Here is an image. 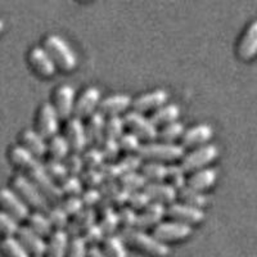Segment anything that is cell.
<instances>
[{
    "mask_svg": "<svg viewBox=\"0 0 257 257\" xmlns=\"http://www.w3.org/2000/svg\"><path fill=\"white\" fill-rule=\"evenodd\" d=\"M63 197H81L85 190V185L82 184L80 176H67L59 184Z\"/></svg>",
    "mask_w": 257,
    "mask_h": 257,
    "instance_id": "39",
    "label": "cell"
},
{
    "mask_svg": "<svg viewBox=\"0 0 257 257\" xmlns=\"http://www.w3.org/2000/svg\"><path fill=\"white\" fill-rule=\"evenodd\" d=\"M188 176L185 170L180 166V165H167V175H166V183L171 187L175 188L176 190H180L187 185Z\"/></svg>",
    "mask_w": 257,
    "mask_h": 257,
    "instance_id": "37",
    "label": "cell"
},
{
    "mask_svg": "<svg viewBox=\"0 0 257 257\" xmlns=\"http://www.w3.org/2000/svg\"><path fill=\"white\" fill-rule=\"evenodd\" d=\"M152 234L157 239L164 243L171 242H181L185 240L193 234V226L181 222L169 220V221H162L158 224L156 228H153Z\"/></svg>",
    "mask_w": 257,
    "mask_h": 257,
    "instance_id": "8",
    "label": "cell"
},
{
    "mask_svg": "<svg viewBox=\"0 0 257 257\" xmlns=\"http://www.w3.org/2000/svg\"><path fill=\"white\" fill-rule=\"evenodd\" d=\"M9 160L17 169L32 181L41 192L44 193L48 201L53 205H59L63 199V193L58 184L50 179L45 170L44 164L39 158L27 152L24 147L15 146L9 151Z\"/></svg>",
    "mask_w": 257,
    "mask_h": 257,
    "instance_id": "1",
    "label": "cell"
},
{
    "mask_svg": "<svg viewBox=\"0 0 257 257\" xmlns=\"http://www.w3.org/2000/svg\"><path fill=\"white\" fill-rule=\"evenodd\" d=\"M123 122L128 133L137 135L147 143L155 142L158 137V128L153 125L151 118L137 111H130L123 116Z\"/></svg>",
    "mask_w": 257,
    "mask_h": 257,
    "instance_id": "7",
    "label": "cell"
},
{
    "mask_svg": "<svg viewBox=\"0 0 257 257\" xmlns=\"http://www.w3.org/2000/svg\"><path fill=\"white\" fill-rule=\"evenodd\" d=\"M71 237L66 230H54L48 238L45 257H66Z\"/></svg>",
    "mask_w": 257,
    "mask_h": 257,
    "instance_id": "27",
    "label": "cell"
},
{
    "mask_svg": "<svg viewBox=\"0 0 257 257\" xmlns=\"http://www.w3.org/2000/svg\"><path fill=\"white\" fill-rule=\"evenodd\" d=\"M130 107H133L132 96L126 94H113L100 100L98 112H100L104 117L120 116Z\"/></svg>",
    "mask_w": 257,
    "mask_h": 257,
    "instance_id": "20",
    "label": "cell"
},
{
    "mask_svg": "<svg viewBox=\"0 0 257 257\" xmlns=\"http://www.w3.org/2000/svg\"><path fill=\"white\" fill-rule=\"evenodd\" d=\"M169 100V93L165 89H155L152 91L144 93L133 99V108L139 113L158 109L160 107L165 105Z\"/></svg>",
    "mask_w": 257,
    "mask_h": 257,
    "instance_id": "16",
    "label": "cell"
},
{
    "mask_svg": "<svg viewBox=\"0 0 257 257\" xmlns=\"http://www.w3.org/2000/svg\"><path fill=\"white\" fill-rule=\"evenodd\" d=\"M21 147H24L27 152L35 156L36 158H43L45 155H48V143L47 139L41 137L36 130L34 128H26L21 133L20 137Z\"/></svg>",
    "mask_w": 257,
    "mask_h": 257,
    "instance_id": "22",
    "label": "cell"
},
{
    "mask_svg": "<svg viewBox=\"0 0 257 257\" xmlns=\"http://www.w3.org/2000/svg\"><path fill=\"white\" fill-rule=\"evenodd\" d=\"M102 198L103 196L99 188H85L84 193L81 194V199L85 208H94L95 210L96 206L99 205L100 201H102Z\"/></svg>",
    "mask_w": 257,
    "mask_h": 257,
    "instance_id": "54",
    "label": "cell"
},
{
    "mask_svg": "<svg viewBox=\"0 0 257 257\" xmlns=\"http://www.w3.org/2000/svg\"><path fill=\"white\" fill-rule=\"evenodd\" d=\"M71 147L64 135L57 134L48 142V155L50 160L64 161L70 156Z\"/></svg>",
    "mask_w": 257,
    "mask_h": 257,
    "instance_id": "31",
    "label": "cell"
},
{
    "mask_svg": "<svg viewBox=\"0 0 257 257\" xmlns=\"http://www.w3.org/2000/svg\"><path fill=\"white\" fill-rule=\"evenodd\" d=\"M12 189L29 206V208L43 213L49 211L50 202L44 196V193L22 174H18L12 179Z\"/></svg>",
    "mask_w": 257,
    "mask_h": 257,
    "instance_id": "4",
    "label": "cell"
},
{
    "mask_svg": "<svg viewBox=\"0 0 257 257\" xmlns=\"http://www.w3.org/2000/svg\"><path fill=\"white\" fill-rule=\"evenodd\" d=\"M103 176H104V181H118V179L122 176L120 169L117 166V162H105L102 167H100Z\"/></svg>",
    "mask_w": 257,
    "mask_h": 257,
    "instance_id": "56",
    "label": "cell"
},
{
    "mask_svg": "<svg viewBox=\"0 0 257 257\" xmlns=\"http://www.w3.org/2000/svg\"><path fill=\"white\" fill-rule=\"evenodd\" d=\"M138 155L143 160L165 164V162H175L183 160L185 156V148L181 144L176 143L151 142L143 144Z\"/></svg>",
    "mask_w": 257,
    "mask_h": 257,
    "instance_id": "5",
    "label": "cell"
},
{
    "mask_svg": "<svg viewBox=\"0 0 257 257\" xmlns=\"http://www.w3.org/2000/svg\"><path fill=\"white\" fill-rule=\"evenodd\" d=\"M107 257H128L127 244L120 234L107 235L100 245Z\"/></svg>",
    "mask_w": 257,
    "mask_h": 257,
    "instance_id": "30",
    "label": "cell"
},
{
    "mask_svg": "<svg viewBox=\"0 0 257 257\" xmlns=\"http://www.w3.org/2000/svg\"><path fill=\"white\" fill-rule=\"evenodd\" d=\"M26 221L27 226L43 238H49L53 234V231H54V228L50 224L47 213L34 211V212L30 213V216L27 217Z\"/></svg>",
    "mask_w": 257,
    "mask_h": 257,
    "instance_id": "29",
    "label": "cell"
},
{
    "mask_svg": "<svg viewBox=\"0 0 257 257\" xmlns=\"http://www.w3.org/2000/svg\"><path fill=\"white\" fill-rule=\"evenodd\" d=\"M16 238L20 240L21 244L24 245L31 257L45 256L47 240H45V238L36 234L35 231H32L29 226H21Z\"/></svg>",
    "mask_w": 257,
    "mask_h": 257,
    "instance_id": "19",
    "label": "cell"
},
{
    "mask_svg": "<svg viewBox=\"0 0 257 257\" xmlns=\"http://www.w3.org/2000/svg\"><path fill=\"white\" fill-rule=\"evenodd\" d=\"M80 179L85 188H100L104 183V176L102 171L96 169H85Z\"/></svg>",
    "mask_w": 257,
    "mask_h": 257,
    "instance_id": "48",
    "label": "cell"
},
{
    "mask_svg": "<svg viewBox=\"0 0 257 257\" xmlns=\"http://www.w3.org/2000/svg\"><path fill=\"white\" fill-rule=\"evenodd\" d=\"M59 206L70 217H75L85 208L81 197H63Z\"/></svg>",
    "mask_w": 257,
    "mask_h": 257,
    "instance_id": "50",
    "label": "cell"
},
{
    "mask_svg": "<svg viewBox=\"0 0 257 257\" xmlns=\"http://www.w3.org/2000/svg\"><path fill=\"white\" fill-rule=\"evenodd\" d=\"M178 197L181 199L183 203L185 205H189L193 206V207H197V208H202L205 207L207 205V196H206L203 192H199V190L193 189V188H189L185 185L183 189H180L178 192Z\"/></svg>",
    "mask_w": 257,
    "mask_h": 257,
    "instance_id": "33",
    "label": "cell"
},
{
    "mask_svg": "<svg viewBox=\"0 0 257 257\" xmlns=\"http://www.w3.org/2000/svg\"><path fill=\"white\" fill-rule=\"evenodd\" d=\"M166 216L170 220L193 226L201 224L205 220V211L202 208L185 205L183 202H174L173 205L167 206Z\"/></svg>",
    "mask_w": 257,
    "mask_h": 257,
    "instance_id": "12",
    "label": "cell"
},
{
    "mask_svg": "<svg viewBox=\"0 0 257 257\" xmlns=\"http://www.w3.org/2000/svg\"><path fill=\"white\" fill-rule=\"evenodd\" d=\"M219 148L215 144H206L192 149L189 153H185L184 158L181 160L180 166L185 170V173H194L197 170L208 167L213 161L219 157Z\"/></svg>",
    "mask_w": 257,
    "mask_h": 257,
    "instance_id": "6",
    "label": "cell"
},
{
    "mask_svg": "<svg viewBox=\"0 0 257 257\" xmlns=\"http://www.w3.org/2000/svg\"><path fill=\"white\" fill-rule=\"evenodd\" d=\"M148 183L149 181L147 180L146 176L142 173H139V171L138 173L125 174V175H122L118 179L120 187L130 193L138 192V190H144Z\"/></svg>",
    "mask_w": 257,
    "mask_h": 257,
    "instance_id": "35",
    "label": "cell"
},
{
    "mask_svg": "<svg viewBox=\"0 0 257 257\" xmlns=\"http://www.w3.org/2000/svg\"><path fill=\"white\" fill-rule=\"evenodd\" d=\"M100 96H102V93L96 86H88L86 89H84L76 99L73 116L80 120H84V118L88 120L91 114L98 112L100 100H102Z\"/></svg>",
    "mask_w": 257,
    "mask_h": 257,
    "instance_id": "13",
    "label": "cell"
},
{
    "mask_svg": "<svg viewBox=\"0 0 257 257\" xmlns=\"http://www.w3.org/2000/svg\"><path fill=\"white\" fill-rule=\"evenodd\" d=\"M118 143H120L121 152L126 153V155H138L139 151H141L142 146L141 139L137 137L133 133H125L122 137L118 139Z\"/></svg>",
    "mask_w": 257,
    "mask_h": 257,
    "instance_id": "46",
    "label": "cell"
},
{
    "mask_svg": "<svg viewBox=\"0 0 257 257\" xmlns=\"http://www.w3.org/2000/svg\"><path fill=\"white\" fill-rule=\"evenodd\" d=\"M0 254L2 257H31L16 237L0 240Z\"/></svg>",
    "mask_w": 257,
    "mask_h": 257,
    "instance_id": "34",
    "label": "cell"
},
{
    "mask_svg": "<svg viewBox=\"0 0 257 257\" xmlns=\"http://www.w3.org/2000/svg\"><path fill=\"white\" fill-rule=\"evenodd\" d=\"M213 137V128L208 123H197L187 128L181 138V146L184 148H198L206 146Z\"/></svg>",
    "mask_w": 257,
    "mask_h": 257,
    "instance_id": "17",
    "label": "cell"
},
{
    "mask_svg": "<svg viewBox=\"0 0 257 257\" xmlns=\"http://www.w3.org/2000/svg\"><path fill=\"white\" fill-rule=\"evenodd\" d=\"M121 189L118 181H104L102 184V187L99 188L100 193L104 199H108L109 202H112V199L114 198L118 190ZM113 205V203H112Z\"/></svg>",
    "mask_w": 257,
    "mask_h": 257,
    "instance_id": "57",
    "label": "cell"
},
{
    "mask_svg": "<svg viewBox=\"0 0 257 257\" xmlns=\"http://www.w3.org/2000/svg\"><path fill=\"white\" fill-rule=\"evenodd\" d=\"M85 132L88 138V146L100 148L105 139V117L100 112H95L85 123Z\"/></svg>",
    "mask_w": 257,
    "mask_h": 257,
    "instance_id": "23",
    "label": "cell"
},
{
    "mask_svg": "<svg viewBox=\"0 0 257 257\" xmlns=\"http://www.w3.org/2000/svg\"><path fill=\"white\" fill-rule=\"evenodd\" d=\"M45 166V170H47L48 175L50 176V179H52L56 184H61L62 181L64 180V179L67 178L68 175V171L67 169H66V165H64L63 161H56V160H48L47 162L44 164Z\"/></svg>",
    "mask_w": 257,
    "mask_h": 257,
    "instance_id": "42",
    "label": "cell"
},
{
    "mask_svg": "<svg viewBox=\"0 0 257 257\" xmlns=\"http://www.w3.org/2000/svg\"><path fill=\"white\" fill-rule=\"evenodd\" d=\"M144 190L151 197L152 202H158V203L165 205L166 207L173 205L174 202H176V198H178V190L170 184H167L166 181L148 183Z\"/></svg>",
    "mask_w": 257,
    "mask_h": 257,
    "instance_id": "24",
    "label": "cell"
},
{
    "mask_svg": "<svg viewBox=\"0 0 257 257\" xmlns=\"http://www.w3.org/2000/svg\"><path fill=\"white\" fill-rule=\"evenodd\" d=\"M63 135L67 139L73 153L82 155L85 152V149L88 147V138H86L85 123L82 122V120L75 116L71 117L70 120L66 121Z\"/></svg>",
    "mask_w": 257,
    "mask_h": 257,
    "instance_id": "14",
    "label": "cell"
},
{
    "mask_svg": "<svg viewBox=\"0 0 257 257\" xmlns=\"http://www.w3.org/2000/svg\"><path fill=\"white\" fill-rule=\"evenodd\" d=\"M100 149H102L103 155H104L105 160L108 161H113L116 160L117 156L120 155L121 148H120V143L116 139H108V138H105L104 142L100 146Z\"/></svg>",
    "mask_w": 257,
    "mask_h": 257,
    "instance_id": "55",
    "label": "cell"
},
{
    "mask_svg": "<svg viewBox=\"0 0 257 257\" xmlns=\"http://www.w3.org/2000/svg\"><path fill=\"white\" fill-rule=\"evenodd\" d=\"M47 216L54 230H66L71 220V217L64 212V210L59 205H54V207H50L47 212Z\"/></svg>",
    "mask_w": 257,
    "mask_h": 257,
    "instance_id": "38",
    "label": "cell"
},
{
    "mask_svg": "<svg viewBox=\"0 0 257 257\" xmlns=\"http://www.w3.org/2000/svg\"><path fill=\"white\" fill-rule=\"evenodd\" d=\"M0 207L2 211L15 217L18 222L30 216V208L12 188H0Z\"/></svg>",
    "mask_w": 257,
    "mask_h": 257,
    "instance_id": "10",
    "label": "cell"
},
{
    "mask_svg": "<svg viewBox=\"0 0 257 257\" xmlns=\"http://www.w3.org/2000/svg\"><path fill=\"white\" fill-rule=\"evenodd\" d=\"M4 31V21L0 18V34Z\"/></svg>",
    "mask_w": 257,
    "mask_h": 257,
    "instance_id": "60",
    "label": "cell"
},
{
    "mask_svg": "<svg viewBox=\"0 0 257 257\" xmlns=\"http://www.w3.org/2000/svg\"><path fill=\"white\" fill-rule=\"evenodd\" d=\"M179 116H180V107L178 104H174V103H169V104L166 103L165 105L156 109L155 112H152L149 118L156 127H158V126L164 127L169 123L178 121Z\"/></svg>",
    "mask_w": 257,
    "mask_h": 257,
    "instance_id": "28",
    "label": "cell"
},
{
    "mask_svg": "<svg viewBox=\"0 0 257 257\" xmlns=\"http://www.w3.org/2000/svg\"><path fill=\"white\" fill-rule=\"evenodd\" d=\"M29 63L39 76L49 79L57 72V66L44 47H34L29 53Z\"/></svg>",
    "mask_w": 257,
    "mask_h": 257,
    "instance_id": "15",
    "label": "cell"
},
{
    "mask_svg": "<svg viewBox=\"0 0 257 257\" xmlns=\"http://www.w3.org/2000/svg\"><path fill=\"white\" fill-rule=\"evenodd\" d=\"M82 160H84L85 169H96L99 170L105 164V157L103 155L102 149L98 147H90L85 149L82 153Z\"/></svg>",
    "mask_w": 257,
    "mask_h": 257,
    "instance_id": "43",
    "label": "cell"
},
{
    "mask_svg": "<svg viewBox=\"0 0 257 257\" xmlns=\"http://www.w3.org/2000/svg\"><path fill=\"white\" fill-rule=\"evenodd\" d=\"M100 220L98 224L103 229L105 235H112L116 234V230L120 228V219H118V212L116 210L108 211V212L100 215Z\"/></svg>",
    "mask_w": 257,
    "mask_h": 257,
    "instance_id": "45",
    "label": "cell"
},
{
    "mask_svg": "<svg viewBox=\"0 0 257 257\" xmlns=\"http://www.w3.org/2000/svg\"><path fill=\"white\" fill-rule=\"evenodd\" d=\"M53 107L56 108L61 120L67 121L75 113L76 104V91L68 84L59 85L53 94Z\"/></svg>",
    "mask_w": 257,
    "mask_h": 257,
    "instance_id": "9",
    "label": "cell"
},
{
    "mask_svg": "<svg viewBox=\"0 0 257 257\" xmlns=\"http://www.w3.org/2000/svg\"><path fill=\"white\" fill-rule=\"evenodd\" d=\"M166 208L165 205H161L158 202H152L148 207L138 213L137 229L147 231V229L149 228H156L166 216Z\"/></svg>",
    "mask_w": 257,
    "mask_h": 257,
    "instance_id": "21",
    "label": "cell"
},
{
    "mask_svg": "<svg viewBox=\"0 0 257 257\" xmlns=\"http://www.w3.org/2000/svg\"><path fill=\"white\" fill-rule=\"evenodd\" d=\"M237 54L242 61L247 62L257 56V18L245 27L237 47Z\"/></svg>",
    "mask_w": 257,
    "mask_h": 257,
    "instance_id": "18",
    "label": "cell"
},
{
    "mask_svg": "<svg viewBox=\"0 0 257 257\" xmlns=\"http://www.w3.org/2000/svg\"><path fill=\"white\" fill-rule=\"evenodd\" d=\"M96 216H98L96 210H94V208H84L79 215H76V216L70 220L66 231L70 234L71 238L79 237L89 226L95 224Z\"/></svg>",
    "mask_w": 257,
    "mask_h": 257,
    "instance_id": "26",
    "label": "cell"
},
{
    "mask_svg": "<svg viewBox=\"0 0 257 257\" xmlns=\"http://www.w3.org/2000/svg\"><path fill=\"white\" fill-rule=\"evenodd\" d=\"M63 162L64 165H66L68 175L81 176V174L84 173L85 164L84 160H82V155H80V153H70V156H68Z\"/></svg>",
    "mask_w": 257,
    "mask_h": 257,
    "instance_id": "49",
    "label": "cell"
},
{
    "mask_svg": "<svg viewBox=\"0 0 257 257\" xmlns=\"http://www.w3.org/2000/svg\"><path fill=\"white\" fill-rule=\"evenodd\" d=\"M20 228V224L15 217L0 210V237H2V239L16 237Z\"/></svg>",
    "mask_w": 257,
    "mask_h": 257,
    "instance_id": "41",
    "label": "cell"
},
{
    "mask_svg": "<svg viewBox=\"0 0 257 257\" xmlns=\"http://www.w3.org/2000/svg\"><path fill=\"white\" fill-rule=\"evenodd\" d=\"M44 49L49 53L59 70L70 72L77 67L76 52L62 36L54 34L48 35L44 40Z\"/></svg>",
    "mask_w": 257,
    "mask_h": 257,
    "instance_id": "3",
    "label": "cell"
},
{
    "mask_svg": "<svg viewBox=\"0 0 257 257\" xmlns=\"http://www.w3.org/2000/svg\"><path fill=\"white\" fill-rule=\"evenodd\" d=\"M151 203H152V199L147 194L146 190H138V192H133L130 194L127 206L134 208L135 211H142L146 207H148Z\"/></svg>",
    "mask_w": 257,
    "mask_h": 257,
    "instance_id": "53",
    "label": "cell"
},
{
    "mask_svg": "<svg viewBox=\"0 0 257 257\" xmlns=\"http://www.w3.org/2000/svg\"><path fill=\"white\" fill-rule=\"evenodd\" d=\"M141 173L146 176L149 183H161L166 181L167 165L155 162V161H147L142 167Z\"/></svg>",
    "mask_w": 257,
    "mask_h": 257,
    "instance_id": "32",
    "label": "cell"
},
{
    "mask_svg": "<svg viewBox=\"0 0 257 257\" xmlns=\"http://www.w3.org/2000/svg\"><path fill=\"white\" fill-rule=\"evenodd\" d=\"M130 194H132V193L121 188V189L118 190V193H117L116 196H114V198L112 199V203H113L114 208L116 207L122 208V207H125V206H127L128 199H130Z\"/></svg>",
    "mask_w": 257,
    "mask_h": 257,
    "instance_id": "58",
    "label": "cell"
},
{
    "mask_svg": "<svg viewBox=\"0 0 257 257\" xmlns=\"http://www.w3.org/2000/svg\"><path fill=\"white\" fill-rule=\"evenodd\" d=\"M40 257H45V256H40Z\"/></svg>",
    "mask_w": 257,
    "mask_h": 257,
    "instance_id": "61",
    "label": "cell"
},
{
    "mask_svg": "<svg viewBox=\"0 0 257 257\" xmlns=\"http://www.w3.org/2000/svg\"><path fill=\"white\" fill-rule=\"evenodd\" d=\"M125 128L126 126L125 122H123V117H105V138L118 141L125 134Z\"/></svg>",
    "mask_w": 257,
    "mask_h": 257,
    "instance_id": "40",
    "label": "cell"
},
{
    "mask_svg": "<svg viewBox=\"0 0 257 257\" xmlns=\"http://www.w3.org/2000/svg\"><path fill=\"white\" fill-rule=\"evenodd\" d=\"M88 249L89 245L86 244V242H85L81 235L72 237L66 257H88Z\"/></svg>",
    "mask_w": 257,
    "mask_h": 257,
    "instance_id": "52",
    "label": "cell"
},
{
    "mask_svg": "<svg viewBox=\"0 0 257 257\" xmlns=\"http://www.w3.org/2000/svg\"><path fill=\"white\" fill-rule=\"evenodd\" d=\"M81 237L84 238V240L86 242V244L90 247V245H99L102 244L104 238L107 237L103 231V229L100 228V225L98 222L93 224L91 226H89L84 233L81 234Z\"/></svg>",
    "mask_w": 257,
    "mask_h": 257,
    "instance_id": "47",
    "label": "cell"
},
{
    "mask_svg": "<svg viewBox=\"0 0 257 257\" xmlns=\"http://www.w3.org/2000/svg\"><path fill=\"white\" fill-rule=\"evenodd\" d=\"M217 180V171L212 167H205V169L197 170L194 173L188 176L187 187L193 188V189L203 192L211 189L215 185Z\"/></svg>",
    "mask_w": 257,
    "mask_h": 257,
    "instance_id": "25",
    "label": "cell"
},
{
    "mask_svg": "<svg viewBox=\"0 0 257 257\" xmlns=\"http://www.w3.org/2000/svg\"><path fill=\"white\" fill-rule=\"evenodd\" d=\"M59 118L56 108L52 103H44L40 105L36 117V132L44 138V139H52L56 137L59 128Z\"/></svg>",
    "mask_w": 257,
    "mask_h": 257,
    "instance_id": "11",
    "label": "cell"
},
{
    "mask_svg": "<svg viewBox=\"0 0 257 257\" xmlns=\"http://www.w3.org/2000/svg\"><path fill=\"white\" fill-rule=\"evenodd\" d=\"M184 133V123L180 122V121H175V122L169 123V125L161 127V130H158L157 138L162 143H175L178 139L183 138Z\"/></svg>",
    "mask_w": 257,
    "mask_h": 257,
    "instance_id": "36",
    "label": "cell"
},
{
    "mask_svg": "<svg viewBox=\"0 0 257 257\" xmlns=\"http://www.w3.org/2000/svg\"><path fill=\"white\" fill-rule=\"evenodd\" d=\"M120 235L128 247H133L148 257H169L171 253L166 243L161 242L153 234L147 233L146 230L137 228L121 229Z\"/></svg>",
    "mask_w": 257,
    "mask_h": 257,
    "instance_id": "2",
    "label": "cell"
},
{
    "mask_svg": "<svg viewBox=\"0 0 257 257\" xmlns=\"http://www.w3.org/2000/svg\"><path fill=\"white\" fill-rule=\"evenodd\" d=\"M117 212H118V219H120V226H122V229L137 228L138 212L134 208L125 206V207L120 208Z\"/></svg>",
    "mask_w": 257,
    "mask_h": 257,
    "instance_id": "51",
    "label": "cell"
},
{
    "mask_svg": "<svg viewBox=\"0 0 257 257\" xmlns=\"http://www.w3.org/2000/svg\"><path fill=\"white\" fill-rule=\"evenodd\" d=\"M143 161L144 160L139 155H126L125 157L121 158L117 162V166H118L122 175L130 173H138L143 167Z\"/></svg>",
    "mask_w": 257,
    "mask_h": 257,
    "instance_id": "44",
    "label": "cell"
},
{
    "mask_svg": "<svg viewBox=\"0 0 257 257\" xmlns=\"http://www.w3.org/2000/svg\"><path fill=\"white\" fill-rule=\"evenodd\" d=\"M88 257H107L100 245H90L88 249Z\"/></svg>",
    "mask_w": 257,
    "mask_h": 257,
    "instance_id": "59",
    "label": "cell"
}]
</instances>
